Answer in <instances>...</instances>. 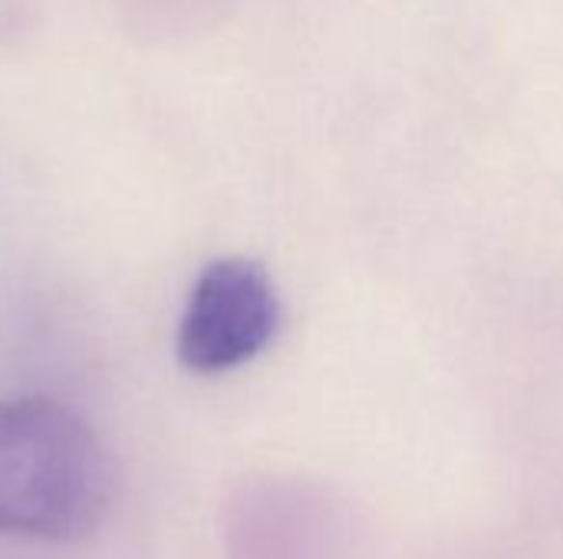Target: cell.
<instances>
[{"instance_id":"obj_1","label":"cell","mask_w":563,"mask_h":559,"mask_svg":"<svg viewBox=\"0 0 563 559\" xmlns=\"http://www.w3.org/2000/svg\"><path fill=\"white\" fill-rule=\"evenodd\" d=\"M112 501V468L92 425L59 399L0 402V534L69 544Z\"/></svg>"},{"instance_id":"obj_2","label":"cell","mask_w":563,"mask_h":559,"mask_svg":"<svg viewBox=\"0 0 563 559\" xmlns=\"http://www.w3.org/2000/svg\"><path fill=\"white\" fill-rule=\"evenodd\" d=\"M280 323V300L274 280L257 260L218 257L211 260L181 310L178 362L195 376H221L267 349Z\"/></svg>"}]
</instances>
